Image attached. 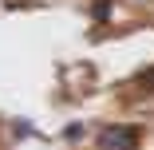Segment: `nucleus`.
Here are the masks:
<instances>
[{"label": "nucleus", "mask_w": 154, "mask_h": 150, "mask_svg": "<svg viewBox=\"0 0 154 150\" xmlns=\"http://www.w3.org/2000/svg\"><path fill=\"white\" fill-rule=\"evenodd\" d=\"M138 83H142V87H146V91H154V67H146V71H142V75H138Z\"/></svg>", "instance_id": "obj_5"}, {"label": "nucleus", "mask_w": 154, "mask_h": 150, "mask_svg": "<svg viewBox=\"0 0 154 150\" xmlns=\"http://www.w3.org/2000/svg\"><path fill=\"white\" fill-rule=\"evenodd\" d=\"M138 138H142V130L138 127H127V123L99 127V146L103 150H138Z\"/></svg>", "instance_id": "obj_1"}, {"label": "nucleus", "mask_w": 154, "mask_h": 150, "mask_svg": "<svg viewBox=\"0 0 154 150\" xmlns=\"http://www.w3.org/2000/svg\"><path fill=\"white\" fill-rule=\"evenodd\" d=\"M111 8H115L111 0H95V4H91V16H95V20L103 24V20H111Z\"/></svg>", "instance_id": "obj_2"}, {"label": "nucleus", "mask_w": 154, "mask_h": 150, "mask_svg": "<svg viewBox=\"0 0 154 150\" xmlns=\"http://www.w3.org/2000/svg\"><path fill=\"white\" fill-rule=\"evenodd\" d=\"M83 130H87L83 123H71V127H63V138H67V142H79V138H83Z\"/></svg>", "instance_id": "obj_4"}, {"label": "nucleus", "mask_w": 154, "mask_h": 150, "mask_svg": "<svg viewBox=\"0 0 154 150\" xmlns=\"http://www.w3.org/2000/svg\"><path fill=\"white\" fill-rule=\"evenodd\" d=\"M12 134H16V138H32V134H36V127L28 123V118H16V123H12Z\"/></svg>", "instance_id": "obj_3"}]
</instances>
